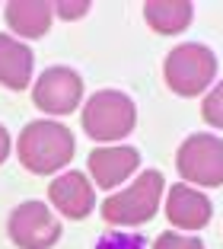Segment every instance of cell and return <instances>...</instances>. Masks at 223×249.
Here are the masks:
<instances>
[{"label":"cell","mask_w":223,"mask_h":249,"mask_svg":"<svg viewBox=\"0 0 223 249\" xmlns=\"http://www.w3.org/2000/svg\"><path fill=\"white\" fill-rule=\"evenodd\" d=\"M86 166H89L93 182L108 192V189H118L134 169H140V150H137V147H124V144L96 147L93 154H89Z\"/></svg>","instance_id":"10"},{"label":"cell","mask_w":223,"mask_h":249,"mask_svg":"<svg viewBox=\"0 0 223 249\" xmlns=\"http://www.w3.org/2000/svg\"><path fill=\"white\" fill-rule=\"evenodd\" d=\"M93 249H147V243L140 233H131V230H108L96 240Z\"/></svg>","instance_id":"14"},{"label":"cell","mask_w":223,"mask_h":249,"mask_svg":"<svg viewBox=\"0 0 223 249\" xmlns=\"http://www.w3.org/2000/svg\"><path fill=\"white\" fill-rule=\"evenodd\" d=\"M3 13H7V26L22 38H42L54 19V7L45 0H13L3 7Z\"/></svg>","instance_id":"12"},{"label":"cell","mask_w":223,"mask_h":249,"mask_svg":"<svg viewBox=\"0 0 223 249\" xmlns=\"http://www.w3.org/2000/svg\"><path fill=\"white\" fill-rule=\"evenodd\" d=\"M201 118L210 124V128H220V131H223V80L217 83V87L210 89V93H204Z\"/></svg>","instance_id":"15"},{"label":"cell","mask_w":223,"mask_h":249,"mask_svg":"<svg viewBox=\"0 0 223 249\" xmlns=\"http://www.w3.org/2000/svg\"><path fill=\"white\" fill-rule=\"evenodd\" d=\"M153 249H204V243L198 236H185L179 230H166L153 240Z\"/></svg>","instance_id":"16"},{"label":"cell","mask_w":223,"mask_h":249,"mask_svg":"<svg viewBox=\"0 0 223 249\" xmlns=\"http://www.w3.org/2000/svg\"><path fill=\"white\" fill-rule=\"evenodd\" d=\"M32 71H35L32 48L0 32V83L7 89H26L32 83Z\"/></svg>","instance_id":"11"},{"label":"cell","mask_w":223,"mask_h":249,"mask_svg":"<svg viewBox=\"0 0 223 249\" xmlns=\"http://www.w3.org/2000/svg\"><path fill=\"white\" fill-rule=\"evenodd\" d=\"M51 7H54V13H58L61 19H80V16L89 13L86 0H77V3H73V0H64V3H51Z\"/></svg>","instance_id":"17"},{"label":"cell","mask_w":223,"mask_h":249,"mask_svg":"<svg viewBox=\"0 0 223 249\" xmlns=\"http://www.w3.org/2000/svg\"><path fill=\"white\" fill-rule=\"evenodd\" d=\"M73 134L67 124L51 122V118H38L29 122L16 138V154L19 163L35 176H54L61 169H67V163L73 160Z\"/></svg>","instance_id":"1"},{"label":"cell","mask_w":223,"mask_h":249,"mask_svg":"<svg viewBox=\"0 0 223 249\" xmlns=\"http://www.w3.org/2000/svg\"><path fill=\"white\" fill-rule=\"evenodd\" d=\"M144 19L153 32L159 36H179L191 26L194 7L188 0H147L144 3Z\"/></svg>","instance_id":"13"},{"label":"cell","mask_w":223,"mask_h":249,"mask_svg":"<svg viewBox=\"0 0 223 249\" xmlns=\"http://www.w3.org/2000/svg\"><path fill=\"white\" fill-rule=\"evenodd\" d=\"M210 214H214L210 198L201 195L194 185H185V182L169 185V192H166V220L175 230H204L210 224Z\"/></svg>","instance_id":"8"},{"label":"cell","mask_w":223,"mask_h":249,"mask_svg":"<svg viewBox=\"0 0 223 249\" xmlns=\"http://www.w3.org/2000/svg\"><path fill=\"white\" fill-rule=\"evenodd\" d=\"M7 233L19 249H51L61 240V220L42 201H22L10 214Z\"/></svg>","instance_id":"6"},{"label":"cell","mask_w":223,"mask_h":249,"mask_svg":"<svg viewBox=\"0 0 223 249\" xmlns=\"http://www.w3.org/2000/svg\"><path fill=\"white\" fill-rule=\"evenodd\" d=\"M217 77V54L207 45L198 42H182L163 61V80L175 96H201Z\"/></svg>","instance_id":"3"},{"label":"cell","mask_w":223,"mask_h":249,"mask_svg":"<svg viewBox=\"0 0 223 249\" xmlns=\"http://www.w3.org/2000/svg\"><path fill=\"white\" fill-rule=\"evenodd\" d=\"M10 150H13V138H10V131L0 124V163H7Z\"/></svg>","instance_id":"18"},{"label":"cell","mask_w":223,"mask_h":249,"mask_svg":"<svg viewBox=\"0 0 223 249\" xmlns=\"http://www.w3.org/2000/svg\"><path fill=\"white\" fill-rule=\"evenodd\" d=\"M166 195V179L159 169H144L134 182L118 195H108L102 201V220L112 227H137L153 220L159 201Z\"/></svg>","instance_id":"2"},{"label":"cell","mask_w":223,"mask_h":249,"mask_svg":"<svg viewBox=\"0 0 223 249\" xmlns=\"http://www.w3.org/2000/svg\"><path fill=\"white\" fill-rule=\"evenodd\" d=\"M48 198L67 220L89 217V214H93V205H96V195H93V185H89L86 173H77V169H67V173L51 179Z\"/></svg>","instance_id":"9"},{"label":"cell","mask_w":223,"mask_h":249,"mask_svg":"<svg viewBox=\"0 0 223 249\" xmlns=\"http://www.w3.org/2000/svg\"><path fill=\"white\" fill-rule=\"evenodd\" d=\"M83 131L99 144L121 141L134 131L137 124V106L128 93L121 89H99L83 106Z\"/></svg>","instance_id":"4"},{"label":"cell","mask_w":223,"mask_h":249,"mask_svg":"<svg viewBox=\"0 0 223 249\" xmlns=\"http://www.w3.org/2000/svg\"><path fill=\"white\" fill-rule=\"evenodd\" d=\"M32 103L45 115H70L83 103V77L73 67H48L32 87Z\"/></svg>","instance_id":"7"},{"label":"cell","mask_w":223,"mask_h":249,"mask_svg":"<svg viewBox=\"0 0 223 249\" xmlns=\"http://www.w3.org/2000/svg\"><path fill=\"white\" fill-rule=\"evenodd\" d=\"M175 169L185 185L217 189L223 185V141L217 134H191L175 154Z\"/></svg>","instance_id":"5"}]
</instances>
